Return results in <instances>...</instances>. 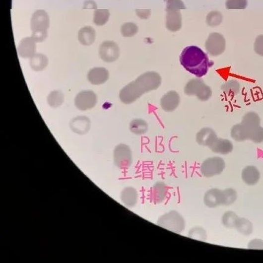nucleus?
<instances>
[{
    "mask_svg": "<svg viewBox=\"0 0 263 263\" xmlns=\"http://www.w3.org/2000/svg\"><path fill=\"white\" fill-rule=\"evenodd\" d=\"M162 84V77L157 72L148 71L140 75L134 81L126 85L120 92L121 101L130 104L137 100L145 93L157 90Z\"/></svg>",
    "mask_w": 263,
    "mask_h": 263,
    "instance_id": "obj_1",
    "label": "nucleus"
},
{
    "mask_svg": "<svg viewBox=\"0 0 263 263\" xmlns=\"http://www.w3.org/2000/svg\"><path fill=\"white\" fill-rule=\"evenodd\" d=\"M180 62L184 68L197 77L205 76L213 65L207 55L197 46L184 48L180 56Z\"/></svg>",
    "mask_w": 263,
    "mask_h": 263,
    "instance_id": "obj_2",
    "label": "nucleus"
},
{
    "mask_svg": "<svg viewBox=\"0 0 263 263\" xmlns=\"http://www.w3.org/2000/svg\"><path fill=\"white\" fill-rule=\"evenodd\" d=\"M50 27V17L44 10H37L32 16L31 28L32 37L36 42H44L48 36Z\"/></svg>",
    "mask_w": 263,
    "mask_h": 263,
    "instance_id": "obj_3",
    "label": "nucleus"
},
{
    "mask_svg": "<svg viewBox=\"0 0 263 263\" xmlns=\"http://www.w3.org/2000/svg\"><path fill=\"white\" fill-rule=\"evenodd\" d=\"M157 224L178 234L183 232L186 225L184 217L176 211H171L161 216L158 220Z\"/></svg>",
    "mask_w": 263,
    "mask_h": 263,
    "instance_id": "obj_4",
    "label": "nucleus"
},
{
    "mask_svg": "<svg viewBox=\"0 0 263 263\" xmlns=\"http://www.w3.org/2000/svg\"><path fill=\"white\" fill-rule=\"evenodd\" d=\"M188 96H195L201 101H208L212 95L211 88L200 79H193L188 82L184 88Z\"/></svg>",
    "mask_w": 263,
    "mask_h": 263,
    "instance_id": "obj_5",
    "label": "nucleus"
},
{
    "mask_svg": "<svg viewBox=\"0 0 263 263\" xmlns=\"http://www.w3.org/2000/svg\"><path fill=\"white\" fill-rule=\"evenodd\" d=\"M225 168L224 160L221 157H214L204 161L201 165L200 172L203 177L210 178L221 174Z\"/></svg>",
    "mask_w": 263,
    "mask_h": 263,
    "instance_id": "obj_6",
    "label": "nucleus"
},
{
    "mask_svg": "<svg viewBox=\"0 0 263 263\" xmlns=\"http://www.w3.org/2000/svg\"><path fill=\"white\" fill-rule=\"evenodd\" d=\"M226 41L221 34L213 33L209 35L205 42V48L212 56H218L225 52Z\"/></svg>",
    "mask_w": 263,
    "mask_h": 263,
    "instance_id": "obj_7",
    "label": "nucleus"
},
{
    "mask_svg": "<svg viewBox=\"0 0 263 263\" xmlns=\"http://www.w3.org/2000/svg\"><path fill=\"white\" fill-rule=\"evenodd\" d=\"M114 156L115 165L120 169L128 168L132 163V154L128 145H118L114 150Z\"/></svg>",
    "mask_w": 263,
    "mask_h": 263,
    "instance_id": "obj_8",
    "label": "nucleus"
},
{
    "mask_svg": "<svg viewBox=\"0 0 263 263\" xmlns=\"http://www.w3.org/2000/svg\"><path fill=\"white\" fill-rule=\"evenodd\" d=\"M97 95L91 90L82 91L75 98V105L80 111L92 109L97 104Z\"/></svg>",
    "mask_w": 263,
    "mask_h": 263,
    "instance_id": "obj_9",
    "label": "nucleus"
},
{
    "mask_svg": "<svg viewBox=\"0 0 263 263\" xmlns=\"http://www.w3.org/2000/svg\"><path fill=\"white\" fill-rule=\"evenodd\" d=\"M120 50L119 45L114 41H105L99 47V55L106 63H112L119 60Z\"/></svg>",
    "mask_w": 263,
    "mask_h": 263,
    "instance_id": "obj_10",
    "label": "nucleus"
},
{
    "mask_svg": "<svg viewBox=\"0 0 263 263\" xmlns=\"http://www.w3.org/2000/svg\"><path fill=\"white\" fill-rule=\"evenodd\" d=\"M223 191L217 189H212L205 193L203 197V202L207 207L214 208L222 205L223 203Z\"/></svg>",
    "mask_w": 263,
    "mask_h": 263,
    "instance_id": "obj_11",
    "label": "nucleus"
},
{
    "mask_svg": "<svg viewBox=\"0 0 263 263\" xmlns=\"http://www.w3.org/2000/svg\"><path fill=\"white\" fill-rule=\"evenodd\" d=\"M36 43L32 37L21 40L17 48L18 55L23 58H33L36 54Z\"/></svg>",
    "mask_w": 263,
    "mask_h": 263,
    "instance_id": "obj_12",
    "label": "nucleus"
},
{
    "mask_svg": "<svg viewBox=\"0 0 263 263\" xmlns=\"http://www.w3.org/2000/svg\"><path fill=\"white\" fill-rule=\"evenodd\" d=\"M181 102L178 93L176 91H170L163 96L160 101V106L163 111L171 112L178 108Z\"/></svg>",
    "mask_w": 263,
    "mask_h": 263,
    "instance_id": "obj_13",
    "label": "nucleus"
},
{
    "mask_svg": "<svg viewBox=\"0 0 263 263\" xmlns=\"http://www.w3.org/2000/svg\"><path fill=\"white\" fill-rule=\"evenodd\" d=\"M87 78L88 81L93 85L103 84L109 78V72L103 67H96L88 72Z\"/></svg>",
    "mask_w": 263,
    "mask_h": 263,
    "instance_id": "obj_14",
    "label": "nucleus"
},
{
    "mask_svg": "<svg viewBox=\"0 0 263 263\" xmlns=\"http://www.w3.org/2000/svg\"><path fill=\"white\" fill-rule=\"evenodd\" d=\"M166 27L169 31L176 32L181 29L182 19L181 12L179 10H166Z\"/></svg>",
    "mask_w": 263,
    "mask_h": 263,
    "instance_id": "obj_15",
    "label": "nucleus"
},
{
    "mask_svg": "<svg viewBox=\"0 0 263 263\" xmlns=\"http://www.w3.org/2000/svg\"><path fill=\"white\" fill-rule=\"evenodd\" d=\"M217 138L216 133L213 130L210 128H204L198 132L196 139L200 146L209 147Z\"/></svg>",
    "mask_w": 263,
    "mask_h": 263,
    "instance_id": "obj_16",
    "label": "nucleus"
},
{
    "mask_svg": "<svg viewBox=\"0 0 263 263\" xmlns=\"http://www.w3.org/2000/svg\"><path fill=\"white\" fill-rule=\"evenodd\" d=\"M241 124L248 132L249 139L252 132L260 126L259 115L254 112L247 113L246 115H244Z\"/></svg>",
    "mask_w": 263,
    "mask_h": 263,
    "instance_id": "obj_17",
    "label": "nucleus"
},
{
    "mask_svg": "<svg viewBox=\"0 0 263 263\" xmlns=\"http://www.w3.org/2000/svg\"><path fill=\"white\" fill-rule=\"evenodd\" d=\"M208 147L216 154L227 155L232 152L233 145L229 139L217 138Z\"/></svg>",
    "mask_w": 263,
    "mask_h": 263,
    "instance_id": "obj_18",
    "label": "nucleus"
},
{
    "mask_svg": "<svg viewBox=\"0 0 263 263\" xmlns=\"http://www.w3.org/2000/svg\"><path fill=\"white\" fill-rule=\"evenodd\" d=\"M241 178L244 183L249 186H253L259 182L260 173L256 166H248L243 169Z\"/></svg>",
    "mask_w": 263,
    "mask_h": 263,
    "instance_id": "obj_19",
    "label": "nucleus"
},
{
    "mask_svg": "<svg viewBox=\"0 0 263 263\" xmlns=\"http://www.w3.org/2000/svg\"><path fill=\"white\" fill-rule=\"evenodd\" d=\"M167 186L163 182H157L151 190V199L154 203H162L167 195Z\"/></svg>",
    "mask_w": 263,
    "mask_h": 263,
    "instance_id": "obj_20",
    "label": "nucleus"
},
{
    "mask_svg": "<svg viewBox=\"0 0 263 263\" xmlns=\"http://www.w3.org/2000/svg\"><path fill=\"white\" fill-rule=\"evenodd\" d=\"M121 199L128 207H133L138 202L137 191L133 187H126L123 190L122 194H121Z\"/></svg>",
    "mask_w": 263,
    "mask_h": 263,
    "instance_id": "obj_21",
    "label": "nucleus"
},
{
    "mask_svg": "<svg viewBox=\"0 0 263 263\" xmlns=\"http://www.w3.org/2000/svg\"><path fill=\"white\" fill-rule=\"evenodd\" d=\"M78 39L80 44L85 46H90L95 41L96 31L92 26H85L80 29Z\"/></svg>",
    "mask_w": 263,
    "mask_h": 263,
    "instance_id": "obj_22",
    "label": "nucleus"
},
{
    "mask_svg": "<svg viewBox=\"0 0 263 263\" xmlns=\"http://www.w3.org/2000/svg\"><path fill=\"white\" fill-rule=\"evenodd\" d=\"M235 229L241 234L249 236L254 232V225L249 219L239 217L235 225Z\"/></svg>",
    "mask_w": 263,
    "mask_h": 263,
    "instance_id": "obj_23",
    "label": "nucleus"
},
{
    "mask_svg": "<svg viewBox=\"0 0 263 263\" xmlns=\"http://www.w3.org/2000/svg\"><path fill=\"white\" fill-rule=\"evenodd\" d=\"M48 64V58L43 54H36L33 58H31L30 66L32 69L36 71H42L46 68Z\"/></svg>",
    "mask_w": 263,
    "mask_h": 263,
    "instance_id": "obj_24",
    "label": "nucleus"
},
{
    "mask_svg": "<svg viewBox=\"0 0 263 263\" xmlns=\"http://www.w3.org/2000/svg\"><path fill=\"white\" fill-rule=\"evenodd\" d=\"M130 129L131 132L135 135H144L148 130V125L143 120L135 119L131 122Z\"/></svg>",
    "mask_w": 263,
    "mask_h": 263,
    "instance_id": "obj_25",
    "label": "nucleus"
},
{
    "mask_svg": "<svg viewBox=\"0 0 263 263\" xmlns=\"http://www.w3.org/2000/svg\"><path fill=\"white\" fill-rule=\"evenodd\" d=\"M231 136L234 140L239 142L249 139L248 132L241 123L233 126L231 130Z\"/></svg>",
    "mask_w": 263,
    "mask_h": 263,
    "instance_id": "obj_26",
    "label": "nucleus"
},
{
    "mask_svg": "<svg viewBox=\"0 0 263 263\" xmlns=\"http://www.w3.org/2000/svg\"><path fill=\"white\" fill-rule=\"evenodd\" d=\"M109 17V10L97 9L94 12L93 21L96 25L103 26L108 22Z\"/></svg>",
    "mask_w": 263,
    "mask_h": 263,
    "instance_id": "obj_27",
    "label": "nucleus"
},
{
    "mask_svg": "<svg viewBox=\"0 0 263 263\" xmlns=\"http://www.w3.org/2000/svg\"><path fill=\"white\" fill-rule=\"evenodd\" d=\"M64 101L63 93L59 90H55L51 92L47 98L48 104L53 108L61 106L63 104Z\"/></svg>",
    "mask_w": 263,
    "mask_h": 263,
    "instance_id": "obj_28",
    "label": "nucleus"
},
{
    "mask_svg": "<svg viewBox=\"0 0 263 263\" xmlns=\"http://www.w3.org/2000/svg\"><path fill=\"white\" fill-rule=\"evenodd\" d=\"M239 216L234 211H229L225 212L222 217V223L225 227L228 229L235 228L236 223Z\"/></svg>",
    "mask_w": 263,
    "mask_h": 263,
    "instance_id": "obj_29",
    "label": "nucleus"
},
{
    "mask_svg": "<svg viewBox=\"0 0 263 263\" xmlns=\"http://www.w3.org/2000/svg\"><path fill=\"white\" fill-rule=\"evenodd\" d=\"M223 17L221 12L213 10L208 13L206 16V22L208 26L211 27H216L221 25Z\"/></svg>",
    "mask_w": 263,
    "mask_h": 263,
    "instance_id": "obj_30",
    "label": "nucleus"
},
{
    "mask_svg": "<svg viewBox=\"0 0 263 263\" xmlns=\"http://www.w3.org/2000/svg\"><path fill=\"white\" fill-rule=\"evenodd\" d=\"M189 237L193 240L206 241L207 239V233L203 228L195 227L189 231Z\"/></svg>",
    "mask_w": 263,
    "mask_h": 263,
    "instance_id": "obj_31",
    "label": "nucleus"
},
{
    "mask_svg": "<svg viewBox=\"0 0 263 263\" xmlns=\"http://www.w3.org/2000/svg\"><path fill=\"white\" fill-rule=\"evenodd\" d=\"M138 31V27L134 23H126L121 27V33H122L123 37H133L137 34Z\"/></svg>",
    "mask_w": 263,
    "mask_h": 263,
    "instance_id": "obj_32",
    "label": "nucleus"
},
{
    "mask_svg": "<svg viewBox=\"0 0 263 263\" xmlns=\"http://www.w3.org/2000/svg\"><path fill=\"white\" fill-rule=\"evenodd\" d=\"M223 191L224 200L222 205L229 206L232 205L237 199L238 195L236 190L233 189H227Z\"/></svg>",
    "mask_w": 263,
    "mask_h": 263,
    "instance_id": "obj_33",
    "label": "nucleus"
},
{
    "mask_svg": "<svg viewBox=\"0 0 263 263\" xmlns=\"http://www.w3.org/2000/svg\"><path fill=\"white\" fill-rule=\"evenodd\" d=\"M248 5V0H227L225 2V7L230 10L245 9Z\"/></svg>",
    "mask_w": 263,
    "mask_h": 263,
    "instance_id": "obj_34",
    "label": "nucleus"
},
{
    "mask_svg": "<svg viewBox=\"0 0 263 263\" xmlns=\"http://www.w3.org/2000/svg\"><path fill=\"white\" fill-rule=\"evenodd\" d=\"M186 9L182 0H167L166 10H180Z\"/></svg>",
    "mask_w": 263,
    "mask_h": 263,
    "instance_id": "obj_35",
    "label": "nucleus"
},
{
    "mask_svg": "<svg viewBox=\"0 0 263 263\" xmlns=\"http://www.w3.org/2000/svg\"><path fill=\"white\" fill-rule=\"evenodd\" d=\"M249 139L256 143H262L263 142V128L260 126L252 132Z\"/></svg>",
    "mask_w": 263,
    "mask_h": 263,
    "instance_id": "obj_36",
    "label": "nucleus"
},
{
    "mask_svg": "<svg viewBox=\"0 0 263 263\" xmlns=\"http://www.w3.org/2000/svg\"><path fill=\"white\" fill-rule=\"evenodd\" d=\"M254 50L257 55L263 56V35L257 37L254 43Z\"/></svg>",
    "mask_w": 263,
    "mask_h": 263,
    "instance_id": "obj_37",
    "label": "nucleus"
},
{
    "mask_svg": "<svg viewBox=\"0 0 263 263\" xmlns=\"http://www.w3.org/2000/svg\"><path fill=\"white\" fill-rule=\"evenodd\" d=\"M248 248L250 249H256V250H263V240L260 239H255L249 242Z\"/></svg>",
    "mask_w": 263,
    "mask_h": 263,
    "instance_id": "obj_38",
    "label": "nucleus"
},
{
    "mask_svg": "<svg viewBox=\"0 0 263 263\" xmlns=\"http://www.w3.org/2000/svg\"><path fill=\"white\" fill-rule=\"evenodd\" d=\"M136 13L142 19H147L151 15L150 10H136Z\"/></svg>",
    "mask_w": 263,
    "mask_h": 263,
    "instance_id": "obj_39",
    "label": "nucleus"
}]
</instances>
